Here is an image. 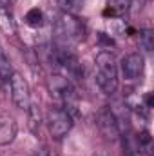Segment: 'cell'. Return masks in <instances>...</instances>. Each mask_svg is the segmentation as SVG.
<instances>
[{
	"instance_id": "obj_13",
	"label": "cell",
	"mask_w": 154,
	"mask_h": 156,
	"mask_svg": "<svg viewBox=\"0 0 154 156\" xmlns=\"http://www.w3.org/2000/svg\"><path fill=\"white\" fill-rule=\"evenodd\" d=\"M131 5V0H109V11L116 13V15H121L129 9Z\"/></svg>"
},
{
	"instance_id": "obj_1",
	"label": "cell",
	"mask_w": 154,
	"mask_h": 156,
	"mask_svg": "<svg viewBox=\"0 0 154 156\" xmlns=\"http://www.w3.org/2000/svg\"><path fill=\"white\" fill-rule=\"evenodd\" d=\"M96 71H94V80L98 83V87L102 89V93L105 94H113L118 89V64L113 53L109 51H102L98 53L96 60Z\"/></svg>"
},
{
	"instance_id": "obj_16",
	"label": "cell",
	"mask_w": 154,
	"mask_h": 156,
	"mask_svg": "<svg viewBox=\"0 0 154 156\" xmlns=\"http://www.w3.org/2000/svg\"><path fill=\"white\" fill-rule=\"evenodd\" d=\"M9 2H11V0H0V7H5V5H9Z\"/></svg>"
},
{
	"instance_id": "obj_6",
	"label": "cell",
	"mask_w": 154,
	"mask_h": 156,
	"mask_svg": "<svg viewBox=\"0 0 154 156\" xmlns=\"http://www.w3.org/2000/svg\"><path fill=\"white\" fill-rule=\"evenodd\" d=\"M143 67H145V60L140 53H131L127 56L121 58L120 69L125 80H138L143 75Z\"/></svg>"
},
{
	"instance_id": "obj_14",
	"label": "cell",
	"mask_w": 154,
	"mask_h": 156,
	"mask_svg": "<svg viewBox=\"0 0 154 156\" xmlns=\"http://www.w3.org/2000/svg\"><path fill=\"white\" fill-rule=\"evenodd\" d=\"M138 144H140V149L143 151V153H151V147H152V138H151V134L147 133V131H143V133H140L138 134Z\"/></svg>"
},
{
	"instance_id": "obj_4",
	"label": "cell",
	"mask_w": 154,
	"mask_h": 156,
	"mask_svg": "<svg viewBox=\"0 0 154 156\" xmlns=\"http://www.w3.org/2000/svg\"><path fill=\"white\" fill-rule=\"evenodd\" d=\"M56 35L64 42H78V40L83 38V26L80 24V20L64 13L58 22H56Z\"/></svg>"
},
{
	"instance_id": "obj_10",
	"label": "cell",
	"mask_w": 154,
	"mask_h": 156,
	"mask_svg": "<svg viewBox=\"0 0 154 156\" xmlns=\"http://www.w3.org/2000/svg\"><path fill=\"white\" fill-rule=\"evenodd\" d=\"M26 22L31 27H40L44 24V13H42V9H38V7L29 9L27 15H26Z\"/></svg>"
},
{
	"instance_id": "obj_12",
	"label": "cell",
	"mask_w": 154,
	"mask_h": 156,
	"mask_svg": "<svg viewBox=\"0 0 154 156\" xmlns=\"http://www.w3.org/2000/svg\"><path fill=\"white\" fill-rule=\"evenodd\" d=\"M140 45L145 49V51H152L154 47V33L152 29H143L142 33H140Z\"/></svg>"
},
{
	"instance_id": "obj_3",
	"label": "cell",
	"mask_w": 154,
	"mask_h": 156,
	"mask_svg": "<svg viewBox=\"0 0 154 156\" xmlns=\"http://www.w3.org/2000/svg\"><path fill=\"white\" fill-rule=\"evenodd\" d=\"M53 62L65 75V78H80V75H82V66H80L78 58L65 47H58L53 51Z\"/></svg>"
},
{
	"instance_id": "obj_7",
	"label": "cell",
	"mask_w": 154,
	"mask_h": 156,
	"mask_svg": "<svg viewBox=\"0 0 154 156\" xmlns=\"http://www.w3.org/2000/svg\"><path fill=\"white\" fill-rule=\"evenodd\" d=\"M98 127L107 138H116L118 136V122H116L114 113L109 107H103L98 113Z\"/></svg>"
},
{
	"instance_id": "obj_2",
	"label": "cell",
	"mask_w": 154,
	"mask_h": 156,
	"mask_svg": "<svg viewBox=\"0 0 154 156\" xmlns=\"http://www.w3.org/2000/svg\"><path fill=\"white\" fill-rule=\"evenodd\" d=\"M73 123H75V118L64 107L54 105L47 111V129L53 140H62L64 136H67V133L73 129Z\"/></svg>"
},
{
	"instance_id": "obj_11",
	"label": "cell",
	"mask_w": 154,
	"mask_h": 156,
	"mask_svg": "<svg viewBox=\"0 0 154 156\" xmlns=\"http://www.w3.org/2000/svg\"><path fill=\"white\" fill-rule=\"evenodd\" d=\"M27 116H29V127L33 133H38L40 129V111L35 104H29L27 107Z\"/></svg>"
},
{
	"instance_id": "obj_15",
	"label": "cell",
	"mask_w": 154,
	"mask_h": 156,
	"mask_svg": "<svg viewBox=\"0 0 154 156\" xmlns=\"http://www.w3.org/2000/svg\"><path fill=\"white\" fill-rule=\"evenodd\" d=\"M58 2H60V5H62L67 13L76 11V9H80V5H82V0H58Z\"/></svg>"
},
{
	"instance_id": "obj_9",
	"label": "cell",
	"mask_w": 154,
	"mask_h": 156,
	"mask_svg": "<svg viewBox=\"0 0 154 156\" xmlns=\"http://www.w3.org/2000/svg\"><path fill=\"white\" fill-rule=\"evenodd\" d=\"M13 73L15 71H13V66H11L9 58L0 51V80L2 82H9V78H11Z\"/></svg>"
},
{
	"instance_id": "obj_8",
	"label": "cell",
	"mask_w": 154,
	"mask_h": 156,
	"mask_svg": "<svg viewBox=\"0 0 154 156\" xmlns=\"http://www.w3.org/2000/svg\"><path fill=\"white\" fill-rule=\"evenodd\" d=\"M16 136V123L11 116L0 115V145H7Z\"/></svg>"
},
{
	"instance_id": "obj_5",
	"label": "cell",
	"mask_w": 154,
	"mask_h": 156,
	"mask_svg": "<svg viewBox=\"0 0 154 156\" xmlns=\"http://www.w3.org/2000/svg\"><path fill=\"white\" fill-rule=\"evenodd\" d=\"M9 91H11V100L18 109H27L31 104V93L26 78L18 73H13L9 78Z\"/></svg>"
}]
</instances>
